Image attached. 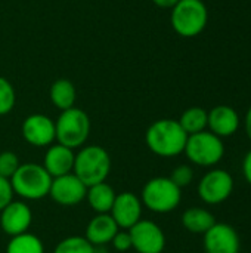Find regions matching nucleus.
Returning a JSON list of instances; mask_svg holds the SVG:
<instances>
[{"label": "nucleus", "mask_w": 251, "mask_h": 253, "mask_svg": "<svg viewBox=\"0 0 251 253\" xmlns=\"http://www.w3.org/2000/svg\"><path fill=\"white\" fill-rule=\"evenodd\" d=\"M53 253H96V251L95 246L86 240V237L72 236L59 242Z\"/></svg>", "instance_id": "5701e85b"}, {"label": "nucleus", "mask_w": 251, "mask_h": 253, "mask_svg": "<svg viewBox=\"0 0 251 253\" xmlns=\"http://www.w3.org/2000/svg\"><path fill=\"white\" fill-rule=\"evenodd\" d=\"M243 175H244L247 184L251 187V150L243 159Z\"/></svg>", "instance_id": "c85d7f7f"}, {"label": "nucleus", "mask_w": 251, "mask_h": 253, "mask_svg": "<svg viewBox=\"0 0 251 253\" xmlns=\"http://www.w3.org/2000/svg\"><path fill=\"white\" fill-rule=\"evenodd\" d=\"M142 202L141 199L129 191L115 196L114 205L109 211V215L118 225V228L130 230L142 218Z\"/></svg>", "instance_id": "f8f14e48"}, {"label": "nucleus", "mask_w": 251, "mask_h": 253, "mask_svg": "<svg viewBox=\"0 0 251 253\" xmlns=\"http://www.w3.org/2000/svg\"><path fill=\"white\" fill-rule=\"evenodd\" d=\"M22 136L33 147H47L56 139L55 122L44 114H31L22 123Z\"/></svg>", "instance_id": "ddd939ff"}, {"label": "nucleus", "mask_w": 251, "mask_h": 253, "mask_svg": "<svg viewBox=\"0 0 251 253\" xmlns=\"http://www.w3.org/2000/svg\"><path fill=\"white\" fill-rule=\"evenodd\" d=\"M158 7H164V9H173L179 0H152Z\"/></svg>", "instance_id": "c756f323"}, {"label": "nucleus", "mask_w": 251, "mask_h": 253, "mask_svg": "<svg viewBox=\"0 0 251 253\" xmlns=\"http://www.w3.org/2000/svg\"><path fill=\"white\" fill-rule=\"evenodd\" d=\"M112 246L115 251L118 252H127L132 249V239H130V234L129 231H117V234L114 236V239L111 240Z\"/></svg>", "instance_id": "cd10ccee"}, {"label": "nucleus", "mask_w": 251, "mask_h": 253, "mask_svg": "<svg viewBox=\"0 0 251 253\" xmlns=\"http://www.w3.org/2000/svg\"><path fill=\"white\" fill-rule=\"evenodd\" d=\"M55 132L58 144L71 150L80 148L89 138L90 119L83 110L77 107L68 108L61 111L58 120L55 122Z\"/></svg>", "instance_id": "39448f33"}, {"label": "nucleus", "mask_w": 251, "mask_h": 253, "mask_svg": "<svg viewBox=\"0 0 251 253\" xmlns=\"http://www.w3.org/2000/svg\"><path fill=\"white\" fill-rule=\"evenodd\" d=\"M13 188L10 184V179L0 176V212L10 203L13 202Z\"/></svg>", "instance_id": "bb28decb"}, {"label": "nucleus", "mask_w": 251, "mask_h": 253, "mask_svg": "<svg viewBox=\"0 0 251 253\" xmlns=\"http://www.w3.org/2000/svg\"><path fill=\"white\" fill-rule=\"evenodd\" d=\"M111 170V157L108 151L99 145L83 147L74 160L72 173L86 185L92 187L105 182Z\"/></svg>", "instance_id": "f03ea898"}, {"label": "nucleus", "mask_w": 251, "mask_h": 253, "mask_svg": "<svg viewBox=\"0 0 251 253\" xmlns=\"http://www.w3.org/2000/svg\"><path fill=\"white\" fill-rule=\"evenodd\" d=\"M241 119L235 108L229 105H216L209 111L207 130L219 138H229L240 129Z\"/></svg>", "instance_id": "2eb2a0df"}, {"label": "nucleus", "mask_w": 251, "mask_h": 253, "mask_svg": "<svg viewBox=\"0 0 251 253\" xmlns=\"http://www.w3.org/2000/svg\"><path fill=\"white\" fill-rule=\"evenodd\" d=\"M19 168V159L12 151L0 153V176L10 179Z\"/></svg>", "instance_id": "393cba45"}, {"label": "nucleus", "mask_w": 251, "mask_h": 253, "mask_svg": "<svg viewBox=\"0 0 251 253\" xmlns=\"http://www.w3.org/2000/svg\"><path fill=\"white\" fill-rule=\"evenodd\" d=\"M216 224L215 215L204 208H189L182 215V225L192 234H206Z\"/></svg>", "instance_id": "a211bd4d"}, {"label": "nucleus", "mask_w": 251, "mask_h": 253, "mask_svg": "<svg viewBox=\"0 0 251 253\" xmlns=\"http://www.w3.org/2000/svg\"><path fill=\"white\" fill-rule=\"evenodd\" d=\"M87 187L71 172L52 179L49 196L61 206H75L86 199Z\"/></svg>", "instance_id": "9b49d317"}, {"label": "nucleus", "mask_w": 251, "mask_h": 253, "mask_svg": "<svg viewBox=\"0 0 251 253\" xmlns=\"http://www.w3.org/2000/svg\"><path fill=\"white\" fill-rule=\"evenodd\" d=\"M183 153L192 165L201 168H213L225 156L223 139L212 133L210 130H203L194 135H188Z\"/></svg>", "instance_id": "0eeeda50"}, {"label": "nucleus", "mask_w": 251, "mask_h": 253, "mask_svg": "<svg viewBox=\"0 0 251 253\" xmlns=\"http://www.w3.org/2000/svg\"><path fill=\"white\" fill-rule=\"evenodd\" d=\"M207 120H209V111H206L201 107H191L182 113L178 122L182 126V129L186 132V135H194L207 130Z\"/></svg>", "instance_id": "412c9836"}, {"label": "nucleus", "mask_w": 251, "mask_h": 253, "mask_svg": "<svg viewBox=\"0 0 251 253\" xmlns=\"http://www.w3.org/2000/svg\"><path fill=\"white\" fill-rule=\"evenodd\" d=\"M74 160H75V154L71 148L56 144L49 147V150L44 154V160L41 166L47 170V173L52 178H56L71 173L74 168Z\"/></svg>", "instance_id": "dca6fc26"}, {"label": "nucleus", "mask_w": 251, "mask_h": 253, "mask_svg": "<svg viewBox=\"0 0 251 253\" xmlns=\"http://www.w3.org/2000/svg\"><path fill=\"white\" fill-rule=\"evenodd\" d=\"M200 199L210 206L226 202L234 191V178L225 169H212L203 175L197 187Z\"/></svg>", "instance_id": "6e6552de"}, {"label": "nucleus", "mask_w": 251, "mask_h": 253, "mask_svg": "<svg viewBox=\"0 0 251 253\" xmlns=\"http://www.w3.org/2000/svg\"><path fill=\"white\" fill-rule=\"evenodd\" d=\"M33 221L31 209L22 202H10L0 212V227L10 237L27 233Z\"/></svg>", "instance_id": "4468645a"}, {"label": "nucleus", "mask_w": 251, "mask_h": 253, "mask_svg": "<svg viewBox=\"0 0 251 253\" xmlns=\"http://www.w3.org/2000/svg\"><path fill=\"white\" fill-rule=\"evenodd\" d=\"M15 101L16 95L12 83L7 79L0 77V116L9 114L15 107Z\"/></svg>", "instance_id": "b1692460"}, {"label": "nucleus", "mask_w": 251, "mask_h": 253, "mask_svg": "<svg viewBox=\"0 0 251 253\" xmlns=\"http://www.w3.org/2000/svg\"><path fill=\"white\" fill-rule=\"evenodd\" d=\"M169 178L182 190L194 181V169L188 165H180L173 169V172Z\"/></svg>", "instance_id": "a878e982"}, {"label": "nucleus", "mask_w": 251, "mask_h": 253, "mask_svg": "<svg viewBox=\"0 0 251 253\" xmlns=\"http://www.w3.org/2000/svg\"><path fill=\"white\" fill-rule=\"evenodd\" d=\"M203 246L206 253H240L241 240L238 231L232 225L216 222L203 234Z\"/></svg>", "instance_id": "9d476101"}, {"label": "nucleus", "mask_w": 251, "mask_h": 253, "mask_svg": "<svg viewBox=\"0 0 251 253\" xmlns=\"http://www.w3.org/2000/svg\"><path fill=\"white\" fill-rule=\"evenodd\" d=\"M49 96H50L52 104L58 110L65 111V110L74 107L77 93H75V87H74L72 82H70L68 79H58L50 86Z\"/></svg>", "instance_id": "aec40b11"}, {"label": "nucleus", "mask_w": 251, "mask_h": 253, "mask_svg": "<svg viewBox=\"0 0 251 253\" xmlns=\"http://www.w3.org/2000/svg\"><path fill=\"white\" fill-rule=\"evenodd\" d=\"M129 234L132 248L138 253H163L166 248V236L152 221L141 219L129 230Z\"/></svg>", "instance_id": "1a4fd4ad"}, {"label": "nucleus", "mask_w": 251, "mask_h": 253, "mask_svg": "<svg viewBox=\"0 0 251 253\" xmlns=\"http://www.w3.org/2000/svg\"><path fill=\"white\" fill-rule=\"evenodd\" d=\"M115 196L117 194L109 184L101 182V184L87 187L86 200L96 213H109L114 205Z\"/></svg>", "instance_id": "6ab92c4d"}, {"label": "nucleus", "mask_w": 251, "mask_h": 253, "mask_svg": "<svg viewBox=\"0 0 251 253\" xmlns=\"http://www.w3.org/2000/svg\"><path fill=\"white\" fill-rule=\"evenodd\" d=\"M188 135L178 120L161 119L154 122L146 133L145 141L148 148L160 157H176L183 153Z\"/></svg>", "instance_id": "f257e3e1"}, {"label": "nucleus", "mask_w": 251, "mask_h": 253, "mask_svg": "<svg viewBox=\"0 0 251 253\" xmlns=\"http://www.w3.org/2000/svg\"><path fill=\"white\" fill-rule=\"evenodd\" d=\"M182 200V190L166 176L149 179L142 188V205L155 213H169L175 211Z\"/></svg>", "instance_id": "20e7f679"}, {"label": "nucleus", "mask_w": 251, "mask_h": 253, "mask_svg": "<svg viewBox=\"0 0 251 253\" xmlns=\"http://www.w3.org/2000/svg\"><path fill=\"white\" fill-rule=\"evenodd\" d=\"M172 27L182 37H195L209 22V10L203 0H179L172 9Z\"/></svg>", "instance_id": "423d86ee"}, {"label": "nucleus", "mask_w": 251, "mask_h": 253, "mask_svg": "<svg viewBox=\"0 0 251 253\" xmlns=\"http://www.w3.org/2000/svg\"><path fill=\"white\" fill-rule=\"evenodd\" d=\"M52 176L41 165L25 163L19 165L18 170L10 178L13 193L25 200H40L49 196Z\"/></svg>", "instance_id": "7ed1b4c3"}, {"label": "nucleus", "mask_w": 251, "mask_h": 253, "mask_svg": "<svg viewBox=\"0 0 251 253\" xmlns=\"http://www.w3.org/2000/svg\"><path fill=\"white\" fill-rule=\"evenodd\" d=\"M6 253H44V246L37 236L27 231L10 239Z\"/></svg>", "instance_id": "4be33fe9"}, {"label": "nucleus", "mask_w": 251, "mask_h": 253, "mask_svg": "<svg viewBox=\"0 0 251 253\" xmlns=\"http://www.w3.org/2000/svg\"><path fill=\"white\" fill-rule=\"evenodd\" d=\"M244 126H246V133H247L249 139L251 141V107L249 108L247 114H246V122H244Z\"/></svg>", "instance_id": "7c9ffc66"}, {"label": "nucleus", "mask_w": 251, "mask_h": 253, "mask_svg": "<svg viewBox=\"0 0 251 253\" xmlns=\"http://www.w3.org/2000/svg\"><path fill=\"white\" fill-rule=\"evenodd\" d=\"M118 230V225L109 213H98L87 224L84 237L93 246H105L111 243Z\"/></svg>", "instance_id": "f3484780"}]
</instances>
